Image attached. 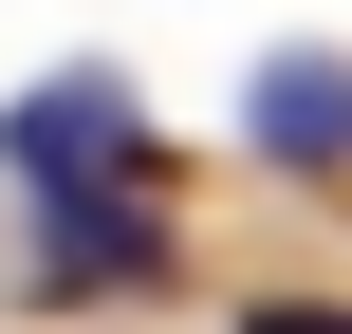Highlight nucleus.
<instances>
[{"mask_svg":"<svg viewBox=\"0 0 352 334\" xmlns=\"http://www.w3.org/2000/svg\"><path fill=\"white\" fill-rule=\"evenodd\" d=\"M241 130L278 167H352V56H260L241 74Z\"/></svg>","mask_w":352,"mask_h":334,"instance_id":"nucleus-1","label":"nucleus"},{"mask_svg":"<svg viewBox=\"0 0 352 334\" xmlns=\"http://www.w3.org/2000/svg\"><path fill=\"white\" fill-rule=\"evenodd\" d=\"M19 167H37V186L130 167V74H56V93H19Z\"/></svg>","mask_w":352,"mask_h":334,"instance_id":"nucleus-2","label":"nucleus"},{"mask_svg":"<svg viewBox=\"0 0 352 334\" xmlns=\"http://www.w3.org/2000/svg\"><path fill=\"white\" fill-rule=\"evenodd\" d=\"M37 279H56V298H148V279H167V223H111L93 186H56V223H37Z\"/></svg>","mask_w":352,"mask_h":334,"instance_id":"nucleus-3","label":"nucleus"},{"mask_svg":"<svg viewBox=\"0 0 352 334\" xmlns=\"http://www.w3.org/2000/svg\"><path fill=\"white\" fill-rule=\"evenodd\" d=\"M260 334H352V316H316V298H297V316H260Z\"/></svg>","mask_w":352,"mask_h":334,"instance_id":"nucleus-4","label":"nucleus"}]
</instances>
